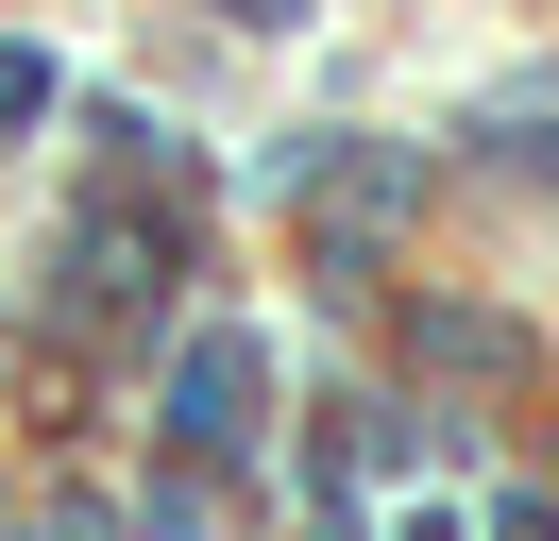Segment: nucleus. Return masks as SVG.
<instances>
[{"mask_svg": "<svg viewBox=\"0 0 559 541\" xmlns=\"http://www.w3.org/2000/svg\"><path fill=\"white\" fill-rule=\"evenodd\" d=\"M254 389H272V356H254L238 322H204L170 356V440H187V457H238V440H254Z\"/></svg>", "mask_w": 559, "mask_h": 541, "instance_id": "nucleus-1", "label": "nucleus"}, {"mask_svg": "<svg viewBox=\"0 0 559 541\" xmlns=\"http://www.w3.org/2000/svg\"><path fill=\"white\" fill-rule=\"evenodd\" d=\"M35 101H51V68H35V51H0V119H35Z\"/></svg>", "mask_w": 559, "mask_h": 541, "instance_id": "nucleus-2", "label": "nucleus"}]
</instances>
